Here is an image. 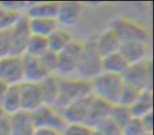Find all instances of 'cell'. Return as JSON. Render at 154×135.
<instances>
[{
  "label": "cell",
  "mask_w": 154,
  "mask_h": 135,
  "mask_svg": "<svg viewBox=\"0 0 154 135\" xmlns=\"http://www.w3.org/2000/svg\"><path fill=\"white\" fill-rule=\"evenodd\" d=\"M122 87L124 80L122 76L106 72H103L91 80V92L93 96L110 105L117 103Z\"/></svg>",
  "instance_id": "6da1fadb"
},
{
  "label": "cell",
  "mask_w": 154,
  "mask_h": 135,
  "mask_svg": "<svg viewBox=\"0 0 154 135\" xmlns=\"http://www.w3.org/2000/svg\"><path fill=\"white\" fill-rule=\"evenodd\" d=\"M92 100L93 95H88L66 106L60 112L66 124H87Z\"/></svg>",
  "instance_id": "9c48e42d"
},
{
  "label": "cell",
  "mask_w": 154,
  "mask_h": 135,
  "mask_svg": "<svg viewBox=\"0 0 154 135\" xmlns=\"http://www.w3.org/2000/svg\"><path fill=\"white\" fill-rule=\"evenodd\" d=\"M92 135H101V134H100V133L98 132V131L94 130V131H93V134H92Z\"/></svg>",
  "instance_id": "ab89813d"
},
{
  "label": "cell",
  "mask_w": 154,
  "mask_h": 135,
  "mask_svg": "<svg viewBox=\"0 0 154 135\" xmlns=\"http://www.w3.org/2000/svg\"><path fill=\"white\" fill-rule=\"evenodd\" d=\"M32 117L36 128H51L62 131L66 126L61 112L53 106H40L32 112Z\"/></svg>",
  "instance_id": "52a82bcc"
},
{
  "label": "cell",
  "mask_w": 154,
  "mask_h": 135,
  "mask_svg": "<svg viewBox=\"0 0 154 135\" xmlns=\"http://www.w3.org/2000/svg\"><path fill=\"white\" fill-rule=\"evenodd\" d=\"M34 135H61V131L51 128H36Z\"/></svg>",
  "instance_id": "d590c367"
},
{
  "label": "cell",
  "mask_w": 154,
  "mask_h": 135,
  "mask_svg": "<svg viewBox=\"0 0 154 135\" xmlns=\"http://www.w3.org/2000/svg\"><path fill=\"white\" fill-rule=\"evenodd\" d=\"M60 79H61L60 76L53 73L48 75L45 78H43L40 82H38L41 96H42L43 105L55 107L56 103L58 100V97H59Z\"/></svg>",
  "instance_id": "2e32d148"
},
{
  "label": "cell",
  "mask_w": 154,
  "mask_h": 135,
  "mask_svg": "<svg viewBox=\"0 0 154 135\" xmlns=\"http://www.w3.org/2000/svg\"><path fill=\"white\" fill-rule=\"evenodd\" d=\"M122 78L124 84L132 86L140 91L151 90L152 86V63L150 60L138 63L129 64L126 71L122 73Z\"/></svg>",
  "instance_id": "8992f818"
},
{
  "label": "cell",
  "mask_w": 154,
  "mask_h": 135,
  "mask_svg": "<svg viewBox=\"0 0 154 135\" xmlns=\"http://www.w3.org/2000/svg\"><path fill=\"white\" fill-rule=\"evenodd\" d=\"M92 95L91 81L82 79L76 76L61 77L60 79V92L55 108L61 111L66 106L82 97Z\"/></svg>",
  "instance_id": "3957f363"
},
{
  "label": "cell",
  "mask_w": 154,
  "mask_h": 135,
  "mask_svg": "<svg viewBox=\"0 0 154 135\" xmlns=\"http://www.w3.org/2000/svg\"><path fill=\"white\" fill-rule=\"evenodd\" d=\"M0 79L9 86H18L23 81L22 56L9 55L0 59Z\"/></svg>",
  "instance_id": "ba28073f"
},
{
  "label": "cell",
  "mask_w": 154,
  "mask_h": 135,
  "mask_svg": "<svg viewBox=\"0 0 154 135\" xmlns=\"http://www.w3.org/2000/svg\"><path fill=\"white\" fill-rule=\"evenodd\" d=\"M9 87L10 86L7 84V82H5L3 80L0 79V103H1V100H2V98L5 97V93H7Z\"/></svg>",
  "instance_id": "74e56055"
},
{
  "label": "cell",
  "mask_w": 154,
  "mask_h": 135,
  "mask_svg": "<svg viewBox=\"0 0 154 135\" xmlns=\"http://www.w3.org/2000/svg\"><path fill=\"white\" fill-rule=\"evenodd\" d=\"M84 12V5L75 1H66L59 2L58 12L56 15L59 26H73L80 20Z\"/></svg>",
  "instance_id": "4fadbf2b"
},
{
  "label": "cell",
  "mask_w": 154,
  "mask_h": 135,
  "mask_svg": "<svg viewBox=\"0 0 154 135\" xmlns=\"http://www.w3.org/2000/svg\"><path fill=\"white\" fill-rule=\"evenodd\" d=\"M94 130L98 131L101 135H122V129L114 124L110 118L105 120Z\"/></svg>",
  "instance_id": "1f68e13d"
},
{
  "label": "cell",
  "mask_w": 154,
  "mask_h": 135,
  "mask_svg": "<svg viewBox=\"0 0 154 135\" xmlns=\"http://www.w3.org/2000/svg\"><path fill=\"white\" fill-rule=\"evenodd\" d=\"M141 92L143 91L138 90V89L134 88V87L124 84V87L122 89L119 98H118V101L116 105H120V106H124V107L130 108L136 101V99L138 98V96L140 95Z\"/></svg>",
  "instance_id": "83f0119b"
},
{
  "label": "cell",
  "mask_w": 154,
  "mask_h": 135,
  "mask_svg": "<svg viewBox=\"0 0 154 135\" xmlns=\"http://www.w3.org/2000/svg\"><path fill=\"white\" fill-rule=\"evenodd\" d=\"M1 5L7 8V9L11 10V11L23 15L26 13L30 2H24V1H5V2H1Z\"/></svg>",
  "instance_id": "836d02e7"
},
{
  "label": "cell",
  "mask_w": 154,
  "mask_h": 135,
  "mask_svg": "<svg viewBox=\"0 0 154 135\" xmlns=\"http://www.w3.org/2000/svg\"><path fill=\"white\" fill-rule=\"evenodd\" d=\"M10 135H34L36 126L32 113L23 110L7 116Z\"/></svg>",
  "instance_id": "8fae6325"
},
{
  "label": "cell",
  "mask_w": 154,
  "mask_h": 135,
  "mask_svg": "<svg viewBox=\"0 0 154 135\" xmlns=\"http://www.w3.org/2000/svg\"><path fill=\"white\" fill-rule=\"evenodd\" d=\"M48 51V42L45 37L35 36L32 35L26 44V51L23 55L32 56V57H39L43 53Z\"/></svg>",
  "instance_id": "d4e9b609"
},
{
  "label": "cell",
  "mask_w": 154,
  "mask_h": 135,
  "mask_svg": "<svg viewBox=\"0 0 154 135\" xmlns=\"http://www.w3.org/2000/svg\"><path fill=\"white\" fill-rule=\"evenodd\" d=\"M21 110L32 113L33 111L43 105L39 84L30 81H22L19 84Z\"/></svg>",
  "instance_id": "7c38bea8"
},
{
  "label": "cell",
  "mask_w": 154,
  "mask_h": 135,
  "mask_svg": "<svg viewBox=\"0 0 154 135\" xmlns=\"http://www.w3.org/2000/svg\"><path fill=\"white\" fill-rule=\"evenodd\" d=\"M0 135H10L7 116H5L2 119H0Z\"/></svg>",
  "instance_id": "8d00e7d4"
},
{
  "label": "cell",
  "mask_w": 154,
  "mask_h": 135,
  "mask_svg": "<svg viewBox=\"0 0 154 135\" xmlns=\"http://www.w3.org/2000/svg\"><path fill=\"white\" fill-rule=\"evenodd\" d=\"M118 52L122 54L129 64L138 63L147 59L148 42H143V41L122 42Z\"/></svg>",
  "instance_id": "9a60e30c"
},
{
  "label": "cell",
  "mask_w": 154,
  "mask_h": 135,
  "mask_svg": "<svg viewBox=\"0 0 154 135\" xmlns=\"http://www.w3.org/2000/svg\"><path fill=\"white\" fill-rule=\"evenodd\" d=\"M21 15L22 14H18L7 9L0 3V31H10Z\"/></svg>",
  "instance_id": "4316f807"
},
{
  "label": "cell",
  "mask_w": 154,
  "mask_h": 135,
  "mask_svg": "<svg viewBox=\"0 0 154 135\" xmlns=\"http://www.w3.org/2000/svg\"><path fill=\"white\" fill-rule=\"evenodd\" d=\"M140 121L143 124V128H145L146 132L148 134H152V129H153V120H152V112L143 115L140 117Z\"/></svg>",
  "instance_id": "e575fe53"
},
{
  "label": "cell",
  "mask_w": 154,
  "mask_h": 135,
  "mask_svg": "<svg viewBox=\"0 0 154 135\" xmlns=\"http://www.w3.org/2000/svg\"><path fill=\"white\" fill-rule=\"evenodd\" d=\"M22 62H23V81L38 84L43 78L51 74L45 68L39 57L22 55Z\"/></svg>",
  "instance_id": "5bb4252c"
},
{
  "label": "cell",
  "mask_w": 154,
  "mask_h": 135,
  "mask_svg": "<svg viewBox=\"0 0 154 135\" xmlns=\"http://www.w3.org/2000/svg\"><path fill=\"white\" fill-rule=\"evenodd\" d=\"M148 134L140 121V118L132 117L122 129V135H146Z\"/></svg>",
  "instance_id": "f546056e"
},
{
  "label": "cell",
  "mask_w": 154,
  "mask_h": 135,
  "mask_svg": "<svg viewBox=\"0 0 154 135\" xmlns=\"http://www.w3.org/2000/svg\"><path fill=\"white\" fill-rule=\"evenodd\" d=\"M94 129L87 124H66L61 135H92Z\"/></svg>",
  "instance_id": "f1b7e54d"
},
{
  "label": "cell",
  "mask_w": 154,
  "mask_h": 135,
  "mask_svg": "<svg viewBox=\"0 0 154 135\" xmlns=\"http://www.w3.org/2000/svg\"><path fill=\"white\" fill-rule=\"evenodd\" d=\"M112 106L113 105H110V103L93 96L92 105H91L87 124L90 126L91 128L95 129L100 124H103L105 120L109 119Z\"/></svg>",
  "instance_id": "e0dca14e"
},
{
  "label": "cell",
  "mask_w": 154,
  "mask_h": 135,
  "mask_svg": "<svg viewBox=\"0 0 154 135\" xmlns=\"http://www.w3.org/2000/svg\"><path fill=\"white\" fill-rule=\"evenodd\" d=\"M29 26L32 35L47 38L59 28V24L55 18H29Z\"/></svg>",
  "instance_id": "44dd1931"
},
{
  "label": "cell",
  "mask_w": 154,
  "mask_h": 135,
  "mask_svg": "<svg viewBox=\"0 0 154 135\" xmlns=\"http://www.w3.org/2000/svg\"><path fill=\"white\" fill-rule=\"evenodd\" d=\"M100 73H103V56L95 47L93 36L84 42V50L75 76L91 81Z\"/></svg>",
  "instance_id": "7a4b0ae2"
},
{
  "label": "cell",
  "mask_w": 154,
  "mask_h": 135,
  "mask_svg": "<svg viewBox=\"0 0 154 135\" xmlns=\"http://www.w3.org/2000/svg\"><path fill=\"white\" fill-rule=\"evenodd\" d=\"M73 40L74 39H73L72 34L66 29L59 26L50 36L47 37L48 50L55 54H58L63 49H66Z\"/></svg>",
  "instance_id": "ffe728a7"
},
{
  "label": "cell",
  "mask_w": 154,
  "mask_h": 135,
  "mask_svg": "<svg viewBox=\"0 0 154 135\" xmlns=\"http://www.w3.org/2000/svg\"><path fill=\"white\" fill-rule=\"evenodd\" d=\"M5 114L3 113V111L1 110V108H0V119H2V118L5 117Z\"/></svg>",
  "instance_id": "f35d334b"
},
{
  "label": "cell",
  "mask_w": 154,
  "mask_h": 135,
  "mask_svg": "<svg viewBox=\"0 0 154 135\" xmlns=\"http://www.w3.org/2000/svg\"><path fill=\"white\" fill-rule=\"evenodd\" d=\"M94 42L97 51L103 57L109 55V54L118 52L120 43H122L115 33L110 28L101 34H99L98 36H94Z\"/></svg>",
  "instance_id": "ac0fdd59"
},
{
  "label": "cell",
  "mask_w": 154,
  "mask_h": 135,
  "mask_svg": "<svg viewBox=\"0 0 154 135\" xmlns=\"http://www.w3.org/2000/svg\"><path fill=\"white\" fill-rule=\"evenodd\" d=\"M39 59L43 63L45 68L50 72L51 74L56 72V66H57V54L53 53V52L48 50L45 53L39 56Z\"/></svg>",
  "instance_id": "d6a6232c"
},
{
  "label": "cell",
  "mask_w": 154,
  "mask_h": 135,
  "mask_svg": "<svg viewBox=\"0 0 154 135\" xmlns=\"http://www.w3.org/2000/svg\"><path fill=\"white\" fill-rule=\"evenodd\" d=\"M59 2H30L24 15L28 18H55Z\"/></svg>",
  "instance_id": "d6986e66"
},
{
  "label": "cell",
  "mask_w": 154,
  "mask_h": 135,
  "mask_svg": "<svg viewBox=\"0 0 154 135\" xmlns=\"http://www.w3.org/2000/svg\"><path fill=\"white\" fill-rule=\"evenodd\" d=\"M129 63L119 52L109 54L103 57V72L115 75H122Z\"/></svg>",
  "instance_id": "7402d4cb"
},
{
  "label": "cell",
  "mask_w": 154,
  "mask_h": 135,
  "mask_svg": "<svg viewBox=\"0 0 154 135\" xmlns=\"http://www.w3.org/2000/svg\"><path fill=\"white\" fill-rule=\"evenodd\" d=\"M110 29L115 33L120 42H128V41L148 42L150 37L147 26L137 20L127 17L116 18L112 22Z\"/></svg>",
  "instance_id": "277c9868"
},
{
  "label": "cell",
  "mask_w": 154,
  "mask_h": 135,
  "mask_svg": "<svg viewBox=\"0 0 154 135\" xmlns=\"http://www.w3.org/2000/svg\"><path fill=\"white\" fill-rule=\"evenodd\" d=\"M0 108L5 114V116L18 112L21 110V103H20L19 94V84L18 86H10L5 93V97L1 100Z\"/></svg>",
  "instance_id": "603a6c76"
},
{
  "label": "cell",
  "mask_w": 154,
  "mask_h": 135,
  "mask_svg": "<svg viewBox=\"0 0 154 135\" xmlns=\"http://www.w3.org/2000/svg\"><path fill=\"white\" fill-rule=\"evenodd\" d=\"M132 114H131L130 108L124 107L120 105H113L111 109V113H110V119L117 124L120 129H122L132 118Z\"/></svg>",
  "instance_id": "484cf974"
},
{
  "label": "cell",
  "mask_w": 154,
  "mask_h": 135,
  "mask_svg": "<svg viewBox=\"0 0 154 135\" xmlns=\"http://www.w3.org/2000/svg\"><path fill=\"white\" fill-rule=\"evenodd\" d=\"M12 55V42L10 31H0V59Z\"/></svg>",
  "instance_id": "4dcf8cb0"
},
{
  "label": "cell",
  "mask_w": 154,
  "mask_h": 135,
  "mask_svg": "<svg viewBox=\"0 0 154 135\" xmlns=\"http://www.w3.org/2000/svg\"><path fill=\"white\" fill-rule=\"evenodd\" d=\"M10 35L12 42V55L22 56L32 36L29 26V18L26 15L20 16L18 21L10 30Z\"/></svg>",
  "instance_id": "30bf717a"
},
{
  "label": "cell",
  "mask_w": 154,
  "mask_h": 135,
  "mask_svg": "<svg viewBox=\"0 0 154 135\" xmlns=\"http://www.w3.org/2000/svg\"><path fill=\"white\" fill-rule=\"evenodd\" d=\"M153 107V96L151 90H146L140 93L138 98L130 107V111L133 117L140 118L143 115L152 112Z\"/></svg>",
  "instance_id": "cb8c5ba5"
},
{
  "label": "cell",
  "mask_w": 154,
  "mask_h": 135,
  "mask_svg": "<svg viewBox=\"0 0 154 135\" xmlns=\"http://www.w3.org/2000/svg\"><path fill=\"white\" fill-rule=\"evenodd\" d=\"M82 50L84 42L74 39L66 49L59 52L57 54V66L55 74L60 77L75 76L79 66Z\"/></svg>",
  "instance_id": "5b68a950"
},
{
  "label": "cell",
  "mask_w": 154,
  "mask_h": 135,
  "mask_svg": "<svg viewBox=\"0 0 154 135\" xmlns=\"http://www.w3.org/2000/svg\"><path fill=\"white\" fill-rule=\"evenodd\" d=\"M146 135H152V134H146Z\"/></svg>",
  "instance_id": "60d3db41"
}]
</instances>
